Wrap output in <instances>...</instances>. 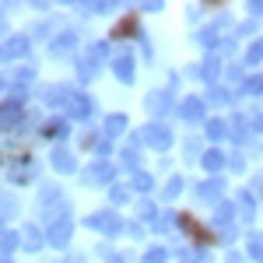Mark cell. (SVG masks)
Wrapping results in <instances>:
<instances>
[{"mask_svg":"<svg viewBox=\"0 0 263 263\" xmlns=\"http://www.w3.org/2000/svg\"><path fill=\"white\" fill-rule=\"evenodd\" d=\"M137 141L141 144H151V147H168L172 144V130L165 126V123H147V126H141V134H137Z\"/></svg>","mask_w":263,"mask_h":263,"instance_id":"obj_1","label":"cell"},{"mask_svg":"<svg viewBox=\"0 0 263 263\" xmlns=\"http://www.w3.org/2000/svg\"><path fill=\"white\" fill-rule=\"evenodd\" d=\"M214 228H218L221 239H235V211H232V203H218V211H214Z\"/></svg>","mask_w":263,"mask_h":263,"instance_id":"obj_2","label":"cell"},{"mask_svg":"<svg viewBox=\"0 0 263 263\" xmlns=\"http://www.w3.org/2000/svg\"><path fill=\"white\" fill-rule=\"evenodd\" d=\"M109 49H105V42H95L91 49H88V60H81V81H91L95 78V70H99V63H102V57H105Z\"/></svg>","mask_w":263,"mask_h":263,"instance_id":"obj_3","label":"cell"},{"mask_svg":"<svg viewBox=\"0 0 263 263\" xmlns=\"http://www.w3.org/2000/svg\"><path fill=\"white\" fill-rule=\"evenodd\" d=\"M88 228H99V232H105V235H116V232H123V221L112 214V211H99V214L88 218Z\"/></svg>","mask_w":263,"mask_h":263,"instance_id":"obj_4","label":"cell"},{"mask_svg":"<svg viewBox=\"0 0 263 263\" xmlns=\"http://www.w3.org/2000/svg\"><path fill=\"white\" fill-rule=\"evenodd\" d=\"M168 105H172V88H168V91H151V95L144 99V109H147L151 116H162Z\"/></svg>","mask_w":263,"mask_h":263,"instance_id":"obj_5","label":"cell"},{"mask_svg":"<svg viewBox=\"0 0 263 263\" xmlns=\"http://www.w3.org/2000/svg\"><path fill=\"white\" fill-rule=\"evenodd\" d=\"M28 53V39L25 35H14V39H7L0 46V60H14V57H25Z\"/></svg>","mask_w":263,"mask_h":263,"instance_id":"obj_6","label":"cell"},{"mask_svg":"<svg viewBox=\"0 0 263 263\" xmlns=\"http://www.w3.org/2000/svg\"><path fill=\"white\" fill-rule=\"evenodd\" d=\"M49 242L53 246H67L70 242V221H67V218H57V221L49 224Z\"/></svg>","mask_w":263,"mask_h":263,"instance_id":"obj_7","label":"cell"},{"mask_svg":"<svg viewBox=\"0 0 263 263\" xmlns=\"http://www.w3.org/2000/svg\"><path fill=\"white\" fill-rule=\"evenodd\" d=\"M70 116H78V120H88L91 116V99L81 95V91H74V99H70V109H67Z\"/></svg>","mask_w":263,"mask_h":263,"instance_id":"obj_8","label":"cell"},{"mask_svg":"<svg viewBox=\"0 0 263 263\" xmlns=\"http://www.w3.org/2000/svg\"><path fill=\"white\" fill-rule=\"evenodd\" d=\"M112 172H116V168H112L109 162H95L88 172H84V179H88V182H109V179H112Z\"/></svg>","mask_w":263,"mask_h":263,"instance_id":"obj_9","label":"cell"},{"mask_svg":"<svg viewBox=\"0 0 263 263\" xmlns=\"http://www.w3.org/2000/svg\"><path fill=\"white\" fill-rule=\"evenodd\" d=\"M112 67H116V74H120L123 84L134 81V57H130V53H120V57L112 60Z\"/></svg>","mask_w":263,"mask_h":263,"instance_id":"obj_10","label":"cell"},{"mask_svg":"<svg viewBox=\"0 0 263 263\" xmlns=\"http://www.w3.org/2000/svg\"><path fill=\"white\" fill-rule=\"evenodd\" d=\"M74 46H78V35H74V32H63L49 49H53V57H70V53H74Z\"/></svg>","mask_w":263,"mask_h":263,"instance_id":"obj_11","label":"cell"},{"mask_svg":"<svg viewBox=\"0 0 263 263\" xmlns=\"http://www.w3.org/2000/svg\"><path fill=\"white\" fill-rule=\"evenodd\" d=\"M179 116H182V120H200V116H203V102L197 99V95H193V99H182Z\"/></svg>","mask_w":263,"mask_h":263,"instance_id":"obj_12","label":"cell"},{"mask_svg":"<svg viewBox=\"0 0 263 263\" xmlns=\"http://www.w3.org/2000/svg\"><path fill=\"white\" fill-rule=\"evenodd\" d=\"M21 120V105L18 102H4L0 105V126H14Z\"/></svg>","mask_w":263,"mask_h":263,"instance_id":"obj_13","label":"cell"},{"mask_svg":"<svg viewBox=\"0 0 263 263\" xmlns=\"http://www.w3.org/2000/svg\"><path fill=\"white\" fill-rule=\"evenodd\" d=\"M70 99H74V91H67V88H49L46 91V102L49 105H60V109H70Z\"/></svg>","mask_w":263,"mask_h":263,"instance_id":"obj_14","label":"cell"},{"mask_svg":"<svg viewBox=\"0 0 263 263\" xmlns=\"http://www.w3.org/2000/svg\"><path fill=\"white\" fill-rule=\"evenodd\" d=\"M53 165H57L60 172H74V155H70L67 147H57V151H53Z\"/></svg>","mask_w":263,"mask_h":263,"instance_id":"obj_15","label":"cell"},{"mask_svg":"<svg viewBox=\"0 0 263 263\" xmlns=\"http://www.w3.org/2000/svg\"><path fill=\"white\" fill-rule=\"evenodd\" d=\"M197 197H200V200H218V197H221V182L214 179V182H200V186H197Z\"/></svg>","mask_w":263,"mask_h":263,"instance_id":"obj_16","label":"cell"},{"mask_svg":"<svg viewBox=\"0 0 263 263\" xmlns=\"http://www.w3.org/2000/svg\"><path fill=\"white\" fill-rule=\"evenodd\" d=\"M218 67H221V60H218V57H207V60H203V67H200V78L211 84L214 78H218Z\"/></svg>","mask_w":263,"mask_h":263,"instance_id":"obj_17","label":"cell"},{"mask_svg":"<svg viewBox=\"0 0 263 263\" xmlns=\"http://www.w3.org/2000/svg\"><path fill=\"white\" fill-rule=\"evenodd\" d=\"M221 165H224V155H221V151H207V155H203V168H207V172H218Z\"/></svg>","mask_w":263,"mask_h":263,"instance_id":"obj_18","label":"cell"},{"mask_svg":"<svg viewBox=\"0 0 263 263\" xmlns=\"http://www.w3.org/2000/svg\"><path fill=\"white\" fill-rule=\"evenodd\" d=\"M224 134H228V123H207V137H211V141H221Z\"/></svg>","mask_w":263,"mask_h":263,"instance_id":"obj_19","label":"cell"},{"mask_svg":"<svg viewBox=\"0 0 263 263\" xmlns=\"http://www.w3.org/2000/svg\"><path fill=\"white\" fill-rule=\"evenodd\" d=\"M218 32H221V25H207L200 32V42L203 46H214V42H218Z\"/></svg>","mask_w":263,"mask_h":263,"instance_id":"obj_20","label":"cell"},{"mask_svg":"<svg viewBox=\"0 0 263 263\" xmlns=\"http://www.w3.org/2000/svg\"><path fill=\"white\" fill-rule=\"evenodd\" d=\"M123 130H126V120H123V116H109V123H105V134H112V137H116V134H123Z\"/></svg>","mask_w":263,"mask_h":263,"instance_id":"obj_21","label":"cell"},{"mask_svg":"<svg viewBox=\"0 0 263 263\" xmlns=\"http://www.w3.org/2000/svg\"><path fill=\"white\" fill-rule=\"evenodd\" d=\"M249 256L253 260H263V235H253L249 239Z\"/></svg>","mask_w":263,"mask_h":263,"instance_id":"obj_22","label":"cell"},{"mask_svg":"<svg viewBox=\"0 0 263 263\" xmlns=\"http://www.w3.org/2000/svg\"><path fill=\"white\" fill-rule=\"evenodd\" d=\"M14 246H18V235H11V232H4V235H0V253H4V256H7Z\"/></svg>","mask_w":263,"mask_h":263,"instance_id":"obj_23","label":"cell"},{"mask_svg":"<svg viewBox=\"0 0 263 263\" xmlns=\"http://www.w3.org/2000/svg\"><path fill=\"white\" fill-rule=\"evenodd\" d=\"M25 246H28V249L42 246V232H39V228H28V232H25Z\"/></svg>","mask_w":263,"mask_h":263,"instance_id":"obj_24","label":"cell"},{"mask_svg":"<svg viewBox=\"0 0 263 263\" xmlns=\"http://www.w3.org/2000/svg\"><path fill=\"white\" fill-rule=\"evenodd\" d=\"M256 60H263V42H253L249 53H246V63H256Z\"/></svg>","mask_w":263,"mask_h":263,"instance_id":"obj_25","label":"cell"},{"mask_svg":"<svg viewBox=\"0 0 263 263\" xmlns=\"http://www.w3.org/2000/svg\"><path fill=\"white\" fill-rule=\"evenodd\" d=\"M14 211H18V203L11 200V197H0V214H4V218H11Z\"/></svg>","mask_w":263,"mask_h":263,"instance_id":"obj_26","label":"cell"},{"mask_svg":"<svg viewBox=\"0 0 263 263\" xmlns=\"http://www.w3.org/2000/svg\"><path fill=\"white\" fill-rule=\"evenodd\" d=\"M144 263H165V249H147V256H144Z\"/></svg>","mask_w":263,"mask_h":263,"instance_id":"obj_27","label":"cell"},{"mask_svg":"<svg viewBox=\"0 0 263 263\" xmlns=\"http://www.w3.org/2000/svg\"><path fill=\"white\" fill-rule=\"evenodd\" d=\"M242 88L249 95H256V91H263V78H249V81H242Z\"/></svg>","mask_w":263,"mask_h":263,"instance_id":"obj_28","label":"cell"},{"mask_svg":"<svg viewBox=\"0 0 263 263\" xmlns=\"http://www.w3.org/2000/svg\"><path fill=\"white\" fill-rule=\"evenodd\" d=\"M134 186L147 193V190H151V176H144V172H137V176H134Z\"/></svg>","mask_w":263,"mask_h":263,"instance_id":"obj_29","label":"cell"},{"mask_svg":"<svg viewBox=\"0 0 263 263\" xmlns=\"http://www.w3.org/2000/svg\"><path fill=\"white\" fill-rule=\"evenodd\" d=\"M179 190H182V179H172V182H168V186H165V197L172 200V197H176Z\"/></svg>","mask_w":263,"mask_h":263,"instance_id":"obj_30","label":"cell"},{"mask_svg":"<svg viewBox=\"0 0 263 263\" xmlns=\"http://www.w3.org/2000/svg\"><path fill=\"white\" fill-rule=\"evenodd\" d=\"M49 134H57V137H67V123H49Z\"/></svg>","mask_w":263,"mask_h":263,"instance_id":"obj_31","label":"cell"},{"mask_svg":"<svg viewBox=\"0 0 263 263\" xmlns=\"http://www.w3.org/2000/svg\"><path fill=\"white\" fill-rule=\"evenodd\" d=\"M141 221H155V207L151 203H141Z\"/></svg>","mask_w":263,"mask_h":263,"instance_id":"obj_32","label":"cell"},{"mask_svg":"<svg viewBox=\"0 0 263 263\" xmlns=\"http://www.w3.org/2000/svg\"><path fill=\"white\" fill-rule=\"evenodd\" d=\"M112 200H116V203L126 200V186H112Z\"/></svg>","mask_w":263,"mask_h":263,"instance_id":"obj_33","label":"cell"},{"mask_svg":"<svg viewBox=\"0 0 263 263\" xmlns=\"http://www.w3.org/2000/svg\"><path fill=\"white\" fill-rule=\"evenodd\" d=\"M123 162L134 165V162H137V151H134V147H126V151H123Z\"/></svg>","mask_w":263,"mask_h":263,"instance_id":"obj_34","label":"cell"},{"mask_svg":"<svg viewBox=\"0 0 263 263\" xmlns=\"http://www.w3.org/2000/svg\"><path fill=\"white\" fill-rule=\"evenodd\" d=\"M158 228H162V232H172V218H168V214H165L162 221H158Z\"/></svg>","mask_w":263,"mask_h":263,"instance_id":"obj_35","label":"cell"},{"mask_svg":"<svg viewBox=\"0 0 263 263\" xmlns=\"http://www.w3.org/2000/svg\"><path fill=\"white\" fill-rule=\"evenodd\" d=\"M249 126H253V130H263V112H260V116H253V120H249Z\"/></svg>","mask_w":263,"mask_h":263,"instance_id":"obj_36","label":"cell"},{"mask_svg":"<svg viewBox=\"0 0 263 263\" xmlns=\"http://www.w3.org/2000/svg\"><path fill=\"white\" fill-rule=\"evenodd\" d=\"M0 32H4V14H0Z\"/></svg>","mask_w":263,"mask_h":263,"instance_id":"obj_37","label":"cell"},{"mask_svg":"<svg viewBox=\"0 0 263 263\" xmlns=\"http://www.w3.org/2000/svg\"><path fill=\"white\" fill-rule=\"evenodd\" d=\"M0 88H4V78H0Z\"/></svg>","mask_w":263,"mask_h":263,"instance_id":"obj_38","label":"cell"},{"mask_svg":"<svg viewBox=\"0 0 263 263\" xmlns=\"http://www.w3.org/2000/svg\"><path fill=\"white\" fill-rule=\"evenodd\" d=\"M0 263H11V260H0Z\"/></svg>","mask_w":263,"mask_h":263,"instance_id":"obj_39","label":"cell"},{"mask_svg":"<svg viewBox=\"0 0 263 263\" xmlns=\"http://www.w3.org/2000/svg\"><path fill=\"white\" fill-rule=\"evenodd\" d=\"M0 228H4V221H0Z\"/></svg>","mask_w":263,"mask_h":263,"instance_id":"obj_40","label":"cell"}]
</instances>
